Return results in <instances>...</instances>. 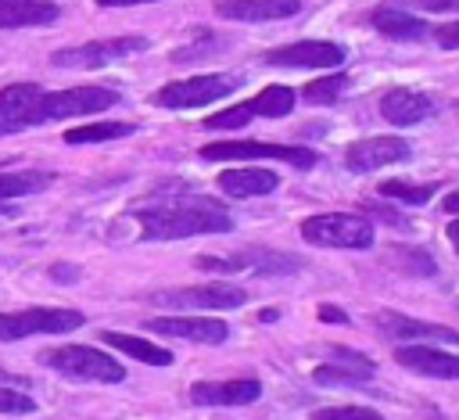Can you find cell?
Segmentation results:
<instances>
[{"mask_svg": "<svg viewBox=\"0 0 459 420\" xmlns=\"http://www.w3.org/2000/svg\"><path fill=\"white\" fill-rule=\"evenodd\" d=\"M409 7H423V11H459V0H402Z\"/></svg>", "mask_w": 459, "mask_h": 420, "instance_id": "35", "label": "cell"}, {"mask_svg": "<svg viewBox=\"0 0 459 420\" xmlns=\"http://www.w3.org/2000/svg\"><path fill=\"white\" fill-rule=\"evenodd\" d=\"M301 0H215V14L230 22H276L298 14Z\"/></svg>", "mask_w": 459, "mask_h": 420, "instance_id": "17", "label": "cell"}, {"mask_svg": "<svg viewBox=\"0 0 459 420\" xmlns=\"http://www.w3.org/2000/svg\"><path fill=\"white\" fill-rule=\"evenodd\" d=\"M54 183V172H43V169H14V172H0V201H11V197H29L43 187Z\"/></svg>", "mask_w": 459, "mask_h": 420, "instance_id": "24", "label": "cell"}, {"mask_svg": "<svg viewBox=\"0 0 459 420\" xmlns=\"http://www.w3.org/2000/svg\"><path fill=\"white\" fill-rule=\"evenodd\" d=\"M86 316L79 309H18L0 312V341H22L29 334H68L82 327Z\"/></svg>", "mask_w": 459, "mask_h": 420, "instance_id": "7", "label": "cell"}, {"mask_svg": "<svg viewBox=\"0 0 459 420\" xmlns=\"http://www.w3.org/2000/svg\"><path fill=\"white\" fill-rule=\"evenodd\" d=\"M344 86H348V75H323V79L308 83V86L301 90V97H305L308 104H333Z\"/></svg>", "mask_w": 459, "mask_h": 420, "instance_id": "30", "label": "cell"}, {"mask_svg": "<svg viewBox=\"0 0 459 420\" xmlns=\"http://www.w3.org/2000/svg\"><path fill=\"white\" fill-rule=\"evenodd\" d=\"M147 50V36H111V39H90L82 47H65L50 54L54 68H104L111 61L133 57Z\"/></svg>", "mask_w": 459, "mask_h": 420, "instance_id": "6", "label": "cell"}, {"mask_svg": "<svg viewBox=\"0 0 459 420\" xmlns=\"http://www.w3.org/2000/svg\"><path fill=\"white\" fill-rule=\"evenodd\" d=\"M237 86H240V79L237 75H222V72L190 75V79H179V83H165L154 93V104H161V108H201V104L222 101Z\"/></svg>", "mask_w": 459, "mask_h": 420, "instance_id": "8", "label": "cell"}, {"mask_svg": "<svg viewBox=\"0 0 459 420\" xmlns=\"http://www.w3.org/2000/svg\"><path fill=\"white\" fill-rule=\"evenodd\" d=\"M276 316H280V312H276V309H262V312H258V319H265V323H273V319H276Z\"/></svg>", "mask_w": 459, "mask_h": 420, "instance_id": "41", "label": "cell"}, {"mask_svg": "<svg viewBox=\"0 0 459 420\" xmlns=\"http://www.w3.org/2000/svg\"><path fill=\"white\" fill-rule=\"evenodd\" d=\"M50 273H54L57 280H75V276H79V269H75V266H54Z\"/></svg>", "mask_w": 459, "mask_h": 420, "instance_id": "37", "label": "cell"}, {"mask_svg": "<svg viewBox=\"0 0 459 420\" xmlns=\"http://www.w3.org/2000/svg\"><path fill=\"white\" fill-rule=\"evenodd\" d=\"M319 319L323 323H348V312L337 305H319Z\"/></svg>", "mask_w": 459, "mask_h": 420, "instance_id": "36", "label": "cell"}, {"mask_svg": "<svg viewBox=\"0 0 459 420\" xmlns=\"http://www.w3.org/2000/svg\"><path fill=\"white\" fill-rule=\"evenodd\" d=\"M100 341L111 345V348H118V352H126V355H133V359H140V363H147V366H169V363H172V352H169V348H161V345H154V341H143V337H136V334L100 330Z\"/></svg>", "mask_w": 459, "mask_h": 420, "instance_id": "23", "label": "cell"}, {"mask_svg": "<svg viewBox=\"0 0 459 420\" xmlns=\"http://www.w3.org/2000/svg\"><path fill=\"white\" fill-rule=\"evenodd\" d=\"M194 266L204 273H240V269H247V273H294L301 262L294 255H283L273 248H244L233 255H197Z\"/></svg>", "mask_w": 459, "mask_h": 420, "instance_id": "9", "label": "cell"}, {"mask_svg": "<svg viewBox=\"0 0 459 420\" xmlns=\"http://www.w3.org/2000/svg\"><path fill=\"white\" fill-rule=\"evenodd\" d=\"M441 205H445V212H452V215H459V190H452V194H448V197H445Z\"/></svg>", "mask_w": 459, "mask_h": 420, "instance_id": "39", "label": "cell"}, {"mask_svg": "<svg viewBox=\"0 0 459 420\" xmlns=\"http://www.w3.org/2000/svg\"><path fill=\"white\" fill-rule=\"evenodd\" d=\"M369 25L377 32H384L387 39H423L430 32V25L416 14H405L402 7H377L369 14Z\"/></svg>", "mask_w": 459, "mask_h": 420, "instance_id": "22", "label": "cell"}, {"mask_svg": "<svg viewBox=\"0 0 459 420\" xmlns=\"http://www.w3.org/2000/svg\"><path fill=\"white\" fill-rule=\"evenodd\" d=\"M265 61L276 68H337L344 65V47L330 39H298V43L269 50Z\"/></svg>", "mask_w": 459, "mask_h": 420, "instance_id": "11", "label": "cell"}, {"mask_svg": "<svg viewBox=\"0 0 459 420\" xmlns=\"http://www.w3.org/2000/svg\"><path fill=\"white\" fill-rule=\"evenodd\" d=\"M455 111H459V101H455Z\"/></svg>", "mask_w": 459, "mask_h": 420, "instance_id": "44", "label": "cell"}, {"mask_svg": "<svg viewBox=\"0 0 459 420\" xmlns=\"http://www.w3.org/2000/svg\"><path fill=\"white\" fill-rule=\"evenodd\" d=\"M143 327L151 334L183 337V341H197V345H222L230 337L226 319H215V316H154Z\"/></svg>", "mask_w": 459, "mask_h": 420, "instance_id": "12", "label": "cell"}, {"mask_svg": "<svg viewBox=\"0 0 459 420\" xmlns=\"http://www.w3.org/2000/svg\"><path fill=\"white\" fill-rule=\"evenodd\" d=\"M100 7H133V4H158V0H97Z\"/></svg>", "mask_w": 459, "mask_h": 420, "instance_id": "38", "label": "cell"}, {"mask_svg": "<svg viewBox=\"0 0 459 420\" xmlns=\"http://www.w3.org/2000/svg\"><path fill=\"white\" fill-rule=\"evenodd\" d=\"M405 158H409V144L398 136H362V140L348 144V151H344V165L351 172H369V169L405 162Z\"/></svg>", "mask_w": 459, "mask_h": 420, "instance_id": "13", "label": "cell"}, {"mask_svg": "<svg viewBox=\"0 0 459 420\" xmlns=\"http://www.w3.org/2000/svg\"><path fill=\"white\" fill-rule=\"evenodd\" d=\"M133 215L147 241H179V237L233 230L230 208L219 197H204V194H183L172 201H158V205L136 208Z\"/></svg>", "mask_w": 459, "mask_h": 420, "instance_id": "1", "label": "cell"}, {"mask_svg": "<svg viewBox=\"0 0 459 420\" xmlns=\"http://www.w3.org/2000/svg\"><path fill=\"white\" fill-rule=\"evenodd\" d=\"M204 162H219V158H273V162H287L294 169H316L319 154L312 147L301 144H262V140H215L201 147Z\"/></svg>", "mask_w": 459, "mask_h": 420, "instance_id": "5", "label": "cell"}, {"mask_svg": "<svg viewBox=\"0 0 459 420\" xmlns=\"http://www.w3.org/2000/svg\"><path fill=\"white\" fill-rule=\"evenodd\" d=\"M301 237L316 248H373V223L355 212H323L301 223Z\"/></svg>", "mask_w": 459, "mask_h": 420, "instance_id": "4", "label": "cell"}, {"mask_svg": "<svg viewBox=\"0 0 459 420\" xmlns=\"http://www.w3.org/2000/svg\"><path fill=\"white\" fill-rule=\"evenodd\" d=\"M118 104V93L108 86H72V90H39L29 104V126L57 122V118H75V115H93L108 111Z\"/></svg>", "mask_w": 459, "mask_h": 420, "instance_id": "2", "label": "cell"}, {"mask_svg": "<svg viewBox=\"0 0 459 420\" xmlns=\"http://www.w3.org/2000/svg\"><path fill=\"white\" fill-rule=\"evenodd\" d=\"M308 420H384V416L366 406H326V409H316Z\"/></svg>", "mask_w": 459, "mask_h": 420, "instance_id": "32", "label": "cell"}, {"mask_svg": "<svg viewBox=\"0 0 459 420\" xmlns=\"http://www.w3.org/2000/svg\"><path fill=\"white\" fill-rule=\"evenodd\" d=\"M394 363L409 373L420 377H437V381H459V355L430 348V345H398Z\"/></svg>", "mask_w": 459, "mask_h": 420, "instance_id": "14", "label": "cell"}, {"mask_svg": "<svg viewBox=\"0 0 459 420\" xmlns=\"http://www.w3.org/2000/svg\"><path fill=\"white\" fill-rule=\"evenodd\" d=\"M423 420H445V416H437V413H430V416H423Z\"/></svg>", "mask_w": 459, "mask_h": 420, "instance_id": "42", "label": "cell"}, {"mask_svg": "<svg viewBox=\"0 0 459 420\" xmlns=\"http://www.w3.org/2000/svg\"><path fill=\"white\" fill-rule=\"evenodd\" d=\"M39 93V83H11L0 90V136L29 129V104Z\"/></svg>", "mask_w": 459, "mask_h": 420, "instance_id": "19", "label": "cell"}, {"mask_svg": "<svg viewBox=\"0 0 459 420\" xmlns=\"http://www.w3.org/2000/svg\"><path fill=\"white\" fill-rule=\"evenodd\" d=\"M39 363H47L54 373L72 377V381H93V384H118L126 381L122 363H115L108 352L90 348V345H61L39 355Z\"/></svg>", "mask_w": 459, "mask_h": 420, "instance_id": "3", "label": "cell"}, {"mask_svg": "<svg viewBox=\"0 0 459 420\" xmlns=\"http://www.w3.org/2000/svg\"><path fill=\"white\" fill-rule=\"evenodd\" d=\"M262 395V384L255 377H233V381H197L190 384L194 406H247Z\"/></svg>", "mask_w": 459, "mask_h": 420, "instance_id": "16", "label": "cell"}, {"mask_svg": "<svg viewBox=\"0 0 459 420\" xmlns=\"http://www.w3.org/2000/svg\"><path fill=\"white\" fill-rule=\"evenodd\" d=\"M57 18L54 0H0V29H32Z\"/></svg>", "mask_w": 459, "mask_h": 420, "instance_id": "20", "label": "cell"}, {"mask_svg": "<svg viewBox=\"0 0 459 420\" xmlns=\"http://www.w3.org/2000/svg\"><path fill=\"white\" fill-rule=\"evenodd\" d=\"M445 233H448V241H452V244H455V248H459V219H452V223H448V230H445Z\"/></svg>", "mask_w": 459, "mask_h": 420, "instance_id": "40", "label": "cell"}, {"mask_svg": "<svg viewBox=\"0 0 459 420\" xmlns=\"http://www.w3.org/2000/svg\"><path fill=\"white\" fill-rule=\"evenodd\" d=\"M251 108H255V115L280 118V115H287V111L294 108V90H290V86L273 83V86H265L262 93H255V97H251Z\"/></svg>", "mask_w": 459, "mask_h": 420, "instance_id": "29", "label": "cell"}, {"mask_svg": "<svg viewBox=\"0 0 459 420\" xmlns=\"http://www.w3.org/2000/svg\"><path fill=\"white\" fill-rule=\"evenodd\" d=\"M4 377H7V370H0V381H4Z\"/></svg>", "mask_w": 459, "mask_h": 420, "instance_id": "43", "label": "cell"}, {"mask_svg": "<svg viewBox=\"0 0 459 420\" xmlns=\"http://www.w3.org/2000/svg\"><path fill=\"white\" fill-rule=\"evenodd\" d=\"M247 291L237 284H194L176 291H154L151 302L161 309H237L244 305Z\"/></svg>", "mask_w": 459, "mask_h": 420, "instance_id": "10", "label": "cell"}, {"mask_svg": "<svg viewBox=\"0 0 459 420\" xmlns=\"http://www.w3.org/2000/svg\"><path fill=\"white\" fill-rule=\"evenodd\" d=\"M384 258H387V262H391L394 269L409 273V276H434V273H437V262H434V255H430V251H423V248H405V244H391Z\"/></svg>", "mask_w": 459, "mask_h": 420, "instance_id": "25", "label": "cell"}, {"mask_svg": "<svg viewBox=\"0 0 459 420\" xmlns=\"http://www.w3.org/2000/svg\"><path fill=\"white\" fill-rule=\"evenodd\" d=\"M251 118H255V108H251V101H244V104H233V108H226L219 115H208L204 126L208 129H244Z\"/></svg>", "mask_w": 459, "mask_h": 420, "instance_id": "31", "label": "cell"}, {"mask_svg": "<svg viewBox=\"0 0 459 420\" xmlns=\"http://www.w3.org/2000/svg\"><path fill=\"white\" fill-rule=\"evenodd\" d=\"M380 115L391 122V126H416L423 118L434 115V101L427 93H416V90H387L380 97Z\"/></svg>", "mask_w": 459, "mask_h": 420, "instance_id": "18", "label": "cell"}, {"mask_svg": "<svg viewBox=\"0 0 459 420\" xmlns=\"http://www.w3.org/2000/svg\"><path fill=\"white\" fill-rule=\"evenodd\" d=\"M377 330L391 341H459V334L452 327H441V323H423V319H412V316H402L394 309H380L377 316Z\"/></svg>", "mask_w": 459, "mask_h": 420, "instance_id": "15", "label": "cell"}, {"mask_svg": "<svg viewBox=\"0 0 459 420\" xmlns=\"http://www.w3.org/2000/svg\"><path fill=\"white\" fill-rule=\"evenodd\" d=\"M219 190L230 194V197H258V194H269L276 190V172L269 169H226L219 172Z\"/></svg>", "mask_w": 459, "mask_h": 420, "instance_id": "21", "label": "cell"}, {"mask_svg": "<svg viewBox=\"0 0 459 420\" xmlns=\"http://www.w3.org/2000/svg\"><path fill=\"white\" fill-rule=\"evenodd\" d=\"M32 409H36L32 395L14 391V388H0V413H32Z\"/></svg>", "mask_w": 459, "mask_h": 420, "instance_id": "33", "label": "cell"}, {"mask_svg": "<svg viewBox=\"0 0 459 420\" xmlns=\"http://www.w3.org/2000/svg\"><path fill=\"white\" fill-rule=\"evenodd\" d=\"M373 377V363L369 366H333V363H323L312 370V381L323 384V388H359Z\"/></svg>", "mask_w": 459, "mask_h": 420, "instance_id": "27", "label": "cell"}, {"mask_svg": "<svg viewBox=\"0 0 459 420\" xmlns=\"http://www.w3.org/2000/svg\"><path fill=\"white\" fill-rule=\"evenodd\" d=\"M434 39H437V47H445V50H459V18L437 25V29H434Z\"/></svg>", "mask_w": 459, "mask_h": 420, "instance_id": "34", "label": "cell"}, {"mask_svg": "<svg viewBox=\"0 0 459 420\" xmlns=\"http://www.w3.org/2000/svg\"><path fill=\"white\" fill-rule=\"evenodd\" d=\"M133 129H136L133 122H86V126H72L61 140L65 144H104V140L129 136Z\"/></svg>", "mask_w": 459, "mask_h": 420, "instance_id": "26", "label": "cell"}, {"mask_svg": "<svg viewBox=\"0 0 459 420\" xmlns=\"http://www.w3.org/2000/svg\"><path fill=\"white\" fill-rule=\"evenodd\" d=\"M380 197H391V201H402V205H423V201H430L437 190H441V183H409V179H384L380 187Z\"/></svg>", "mask_w": 459, "mask_h": 420, "instance_id": "28", "label": "cell"}]
</instances>
